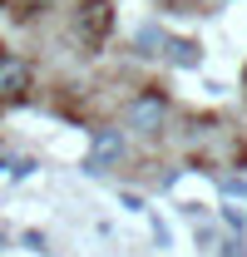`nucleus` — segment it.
<instances>
[{"label":"nucleus","mask_w":247,"mask_h":257,"mask_svg":"<svg viewBox=\"0 0 247 257\" xmlns=\"http://www.w3.org/2000/svg\"><path fill=\"white\" fill-rule=\"evenodd\" d=\"M119 159H124V134H119V128H94V134H89L84 173H109Z\"/></svg>","instance_id":"obj_4"},{"label":"nucleus","mask_w":247,"mask_h":257,"mask_svg":"<svg viewBox=\"0 0 247 257\" xmlns=\"http://www.w3.org/2000/svg\"><path fill=\"white\" fill-rule=\"evenodd\" d=\"M163 50H168V64H173V69H198V60H203L198 40H173V35H168Z\"/></svg>","instance_id":"obj_6"},{"label":"nucleus","mask_w":247,"mask_h":257,"mask_svg":"<svg viewBox=\"0 0 247 257\" xmlns=\"http://www.w3.org/2000/svg\"><path fill=\"white\" fill-rule=\"evenodd\" d=\"M25 247H35V252H50V247H45V232H25Z\"/></svg>","instance_id":"obj_8"},{"label":"nucleus","mask_w":247,"mask_h":257,"mask_svg":"<svg viewBox=\"0 0 247 257\" xmlns=\"http://www.w3.org/2000/svg\"><path fill=\"white\" fill-rule=\"evenodd\" d=\"M25 15H40V10H50V5H60V0H15Z\"/></svg>","instance_id":"obj_7"},{"label":"nucleus","mask_w":247,"mask_h":257,"mask_svg":"<svg viewBox=\"0 0 247 257\" xmlns=\"http://www.w3.org/2000/svg\"><path fill=\"white\" fill-rule=\"evenodd\" d=\"M35 84V69L25 55H15V50H0V104H15V99H25Z\"/></svg>","instance_id":"obj_3"},{"label":"nucleus","mask_w":247,"mask_h":257,"mask_svg":"<svg viewBox=\"0 0 247 257\" xmlns=\"http://www.w3.org/2000/svg\"><path fill=\"white\" fill-rule=\"evenodd\" d=\"M69 25H74V35H79L84 45L99 50V45L114 35V0H74Z\"/></svg>","instance_id":"obj_2"},{"label":"nucleus","mask_w":247,"mask_h":257,"mask_svg":"<svg viewBox=\"0 0 247 257\" xmlns=\"http://www.w3.org/2000/svg\"><path fill=\"white\" fill-rule=\"evenodd\" d=\"M163 45H168V35H163V25H158V20H149V25H139V35H134V50H139L144 60H154V55H163Z\"/></svg>","instance_id":"obj_5"},{"label":"nucleus","mask_w":247,"mask_h":257,"mask_svg":"<svg viewBox=\"0 0 247 257\" xmlns=\"http://www.w3.org/2000/svg\"><path fill=\"white\" fill-rule=\"evenodd\" d=\"M168 119H173V104H168V94H158V89H139V94L124 104V128L129 134L158 139L168 128Z\"/></svg>","instance_id":"obj_1"}]
</instances>
